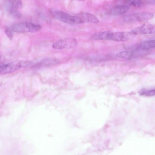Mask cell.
Instances as JSON below:
<instances>
[{
  "mask_svg": "<svg viewBox=\"0 0 155 155\" xmlns=\"http://www.w3.org/2000/svg\"><path fill=\"white\" fill-rule=\"evenodd\" d=\"M140 94L147 96H153L155 95V90L143 91L141 92Z\"/></svg>",
  "mask_w": 155,
  "mask_h": 155,
  "instance_id": "9a60e30c",
  "label": "cell"
},
{
  "mask_svg": "<svg viewBox=\"0 0 155 155\" xmlns=\"http://www.w3.org/2000/svg\"><path fill=\"white\" fill-rule=\"evenodd\" d=\"M51 13L55 18L64 22L71 24L83 23L81 19L79 16L71 15L65 12L52 10L51 11Z\"/></svg>",
  "mask_w": 155,
  "mask_h": 155,
  "instance_id": "7a4b0ae2",
  "label": "cell"
},
{
  "mask_svg": "<svg viewBox=\"0 0 155 155\" xmlns=\"http://www.w3.org/2000/svg\"><path fill=\"white\" fill-rule=\"evenodd\" d=\"M8 10L9 14L15 18H18L21 17V14L18 9L9 5Z\"/></svg>",
  "mask_w": 155,
  "mask_h": 155,
  "instance_id": "7c38bea8",
  "label": "cell"
},
{
  "mask_svg": "<svg viewBox=\"0 0 155 155\" xmlns=\"http://www.w3.org/2000/svg\"><path fill=\"white\" fill-rule=\"evenodd\" d=\"M9 6L18 9L22 6V3L21 0H8Z\"/></svg>",
  "mask_w": 155,
  "mask_h": 155,
  "instance_id": "4fadbf2b",
  "label": "cell"
},
{
  "mask_svg": "<svg viewBox=\"0 0 155 155\" xmlns=\"http://www.w3.org/2000/svg\"><path fill=\"white\" fill-rule=\"evenodd\" d=\"M5 32L8 38L11 40L12 39L13 37V31L11 28L7 27L5 30Z\"/></svg>",
  "mask_w": 155,
  "mask_h": 155,
  "instance_id": "2e32d148",
  "label": "cell"
},
{
  "mask_svg": "<svg viewBox=\"0 0 155 155\" xmlns=\"http://www.w3.org/2000/svg\"><path fill=\"white\" fill-rule=\"evenodd\" d=\"M32 64L29 61L16 60L0 66V75L14 72L23 68L27 67Z\"/></svg>",
  "mask_w": 155,
  "mask_h": 155,
  "instance_id": "6da1fadb",
  "label": "cell"
},
{
  "mask_svg": "<svg viewBox=\"0 0 155 155\" xmlns=\"http://www.w3.org/2000/svg\"><path fill=\"white\" fill-rule=\"evenodd\" d=\"M154 25L145 24L134 29L132 31L136 35L137 34H150L155 32Z\"/></svg>",
  "mask_w": 155,
  "mask_h": 155,
  "instance_id": "52a82bcc",
  "label": "cell"
},
{
  "mask_svg": "<svg viewBox=\"0 0 155 155\" xmlns=\"http://www.w3.org/2000/svg\"><path fill=\"white\" fill-rule=\"evenodd\" d=\"M83 23L90 22L96 24L99 22L98 19L93 15L88 12H83L79 15Z\"/></svg>",
  "mask_w": 155,
  "mask_h": 155,
  "instance_id": "9c48e42d",
  "label": "cell"
},
{
  "mask_svg": "<svg viewBox=\"0 0 155 155\" xmlns=\"http://www.w3.org/2000/svg\"><path fill=\"white\" fill-rule=\"evenodd\" d=\"M77 42L75 39L72 38H68L60 40L52 45L53 48L56 49H62L66 48H69L75 47Z\"/></svg>",
  "mask_w": 155,
  "mask_h": 155,
  "instance_id": "8992f818",
  "label": "cell"
},
{
  "mask_svg": "<svg viewBox=\"0 0 155 155\" xmlns=\"http://www.w3.org/2000/svg\"><path fill=\"white\" fill-rule=\"evenodd\" d=\"M126 2L129 5L135 7H140L143 5L141 0H126Z\"/></svg>",
  "mask_w": 155,
  "mask_h": 155,
  "instance_id": "5bb4252c",
  "label": "cell"
},
{
  "mask_svg": "<svg viewBox=\"0 0 155 155\" xmlns=\"http://www.w3.org/2000/svg\"><path fill=\"white\" fill-rule=\"evenodd\" d=\"M153 17V14L151 13L137 12L126 15L123 18V20L127 22H141L150 20Z\"/></svg>",
  "mask_w": 155,
  "mask_h": 155,
  "instance_id": "277c9868",
  "label": "cell"
},
{
  "mask_svg": "<svg viewBox=\"0 0 155 155\" xmlns=\"http://www.w3.org/2000/svg\"><path fill=\"white\" fill-rule=\"evenodd\" d=\"M155 47V41L148 40L140 43L138 46L139 48L142 50H146L154 48Z\"/></svg>",
  "mask_w": 155,
  "mask_h": 155,
  "instance_id": "30bf717a",
  "label": "cell"
},
{
  "mask_svg": "<svg viewBox=\"0 0 155 155\" xmlns=\"http://www.w3.org/2000/svg\"><path fill=\"white\" fill-rule=\"evenodd\" d=\"M11 28L13 31L17 33H34L39 31L40 25L29 22H21L13 24Z\"/></svg>",
  "mask_w": 155,
  "mask_h": 155,
  "instance_id": "3957f363",
  "label": "cell"
},
{
  "mask_svg": "<svg viewBox=\"0 0 155 155\" xmlns=\"http://www.w3.org/2000/svg\"><path fill=\"white\" fill-rule=\"evenodd\" d=\"M54 62H55V61L52 59H46L41 62V64H40L47 65L52 64Z\"/></svg>",
  "mask_w": 155,
  "mask_h": 155,
  "instance_id": "e0dca14e",
  "label": "cell"
},
{
  "mask_svg": "<svg viewBox=\"0 0 155 155\" xmlns=\"http://www.w3.org/2000/svg\"><path fill=\"white\" fill-rule=\"evenodd\" d=\"M116 56L118 57L122 58L130 59L134 57V54L132 51H125L118 53L116 54Z\"/></svg>",
  "mask_w": 155,
  "mask_h": 155,
  "instance_id": "8fae6325",
  "label": "cell"
},
{
  "mask_svg": "<svg viewBox=\"0 0 155 155\" xmlns=\"http://www.w3.org/2000/svg\"><path fill=\"white\" fill-rule=\"evenodd\" d=\"M135 35L132 31L125 32H111L109 40L117 41H126L132 38Z\"/></svg>",
  "mask_w": 155,
  "mask_h": 155,
  "instance_id": "5b68a950",
  "label": "cell"
},
{
  "mask_svg": "<svg viewBox=\"0 0 155 155\" xmlns=\"http://www.w3.org/2000/svg\"><path fill=\"white\" fill-rule=\"evenodd\" d=\"M129 9V8L127 5H120L112 8L108 12L111 15H118L126 13Z\"/></svg>",
  "mask_w": 155,
  "mask_h": 155,
  "instance_id": "ba28073f",
  "label": "cell"
},
{
  "mask_svg": "<svg viewBox=\"0 0 155 155\" xmlns=\"http://www.w3.org/2000/svg\"></svg>",
  "mask_w": 155,
  "mask_h": 155,
  "instance_id": "d6986e66",
  "label": "cell"
},
{
  "mask_svg": "<svg viewBox=\"0 0 155 155\" xmlns=\"http://www.w3.org/2000/svg\"><path fill=\"white\" fill-rule=\"evenodd\" d=\"M79 0V1H83V0Z\"/></svg>",
  "mask_w": 155,
  "mask_h": 155,
  "instance_id": "ac0fdd59",
  "label": "cell"
}]
</instances>
